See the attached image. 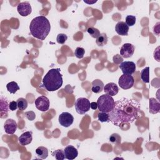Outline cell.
I'll return each instance as SVG.
<instances>
[{"mask_svg": "<svg viewBox=\"0 0 160 160\" xmlns=\"http://www.w3.org/2000/svg\"><path fill=\"white\" fill-rule=\"evenodd\" d=\"M68 39V36L63 33H60L58 34L56 38V41L58 43L61 44H63L65 43V42Z\"/></svg>", "mask_w": 160, "mask_h": 160, "instance_id": "obj_31", "label": "cell"}, {"mask_svg": "<svg viewBox=\"0 0 160 160\" xmlns=\"http://www.w3.org/2000/svg\"><path fill=\"white\" fill-rule=\"evenodd\" d=\"M18 13L23 17L28 16L32 12V8L30 3L28 1L20 2L17 6Z\"/></svg>", "mask_w": 160, "mask_h": 160, "instance_id": "obj_10", "label": "cell"}, {"mask_svg": "<svg viewBox=\"0 0 160 160\" xmlns=\"http://www.w3.org/2000/svg\"><path fill=\"white\" fill-rule=\"evenodd\" d=\"M136 20V16H132V15H128L126 18V24L128 26H132L135 24Z\"/></svg>", "mask_w": 160, "mask_h": 160, "instance_id": "obj_29", "label": "cell"}, {"mask_svg": "<svg viewBox=\"0 0 160 160\" xmlns=\"http://www.w3.org/2000/svg\"><path fill=\"white\" fill-rule=\"evenodd\" d=\"M59 124L65 128L69 127L74 122V117L68 112H63L59 116Z\"/></svg>", "mask_w": 160, "mask_h": 160, "instance_id": "obj_8", "label": "cell"}, {"mask_svg": "<svg viewBox=\"0 0 160 160\" xmlns=\"http://www.w3.org/2000/svg\"><path fill=\"white\" fill-rule=\"evenodd\" d=\"M119 68L124 74L132 75L135 72L136 64L132 61H124L120 64Z\"/></svg>", "mask_w": 160, "mask_h": 160, "instance_id": "obj_9", "label": "cell"}, {"mask_svg": "<svg viewBox=\"0 0 160 160\" xmlns=\"http://www.w3.org/2000/svg\"><path fill=\"white\" fill-rule=\"evenodd\" d=\"M116 32L121 36H128L129 31V26L124 21L118 22L115 27Z\"/></svg>", "mask_w": 160, "mask_h": 160, "instance_id": "obj_16", "label": "cell"}, {"mask_svg": "<svg viewBox=\"0 0 160 160\" xmlns=\"http://www.w3.org/2000/svg\"><path fill=\"white\" fill-rule=\"evenodd\" d=\"M98 120L102 122H109V114L107 112H104L100 111V112L98 115Z\"/></svg>", "mask_w": 160, "mask_h": 160, "instance_id": "obj_27", "label": "cell"}, {"mask_svg": "<svg viewBox=\"0 0 160 160\" xmlns=\"http://www.w3.org/2000/svg\"><path fill=\"white\" fill-rule=\"evenodd\" d=\"M62 78L59 68L49 70L42 79V87L48 91H55L62 85Z\"/></svg>", "mask_w": 160, "mask_h": 160, "instance_id": "obj_3", "label": "cell"}, {"mask_svg": "<svg viewBox=\"0 0 160 160\" xmlns=\"http://www.w3.org/2000/svg\"><path fill=\"white\" fill-rule=\"evenodd\" d=\"M9 108L11 111H14L15 110L17 109L18 108V104H17V102L14 101H12L9 103Z\"/></svg>", "mask_w": 160, "mask_h": 160, "instance_id": "obj_33", "label": "cell"}, {"mask_svg": "<svg viewBox=\"0 0 160 160\" xmlns=\"http://www.w3.org/2000/svg\"><path fill=\"white\" fill-rule=\"evenodd\" d=\"M135 50V47L134 45L130 43L124 44L120 49V54L124 58H129L131 57Z\"/></svg>", "mask_w": 160, "mask_h": 160, "instance_id": "obj_11", "label": "cell"}, {"mask_svg": "<svg viewBox=\"0 0 160 160\" xmlns=\"http://www.w3.org/2000/svg\"><path fill=\"white\" fill-rule=\"evenodd\" d=\"M160 22H158L156 23V24L153 27V32L154 34H156L157 36L159 35V32H160V28H159V25Z\"/></svg>", "mask_w": 160, "mask_h": 160, "instance_id": "obj_34", "label": "cell"}, {"mask_svg": "<svg viewBox=\"0 0 160 160\" xmlns=\"http://www.w3.org/2000/svg\"><path fill=\"white\" fill-rule=\"evenodd\" d=\"M6 88L8 92L11 94H15L18 90H19V87L17 82L15 81H11L7 84Z\"/></svg>", "mask_w": 160, "mask_h": 160, "instance_id": "obj_22", "label": "cell"}, {"mask_svg": "<svg viewBox=\"0 0 160 160\" xmlns=\"http://www.w3.org/2000/svg\"><path fill=\"white\" fill-rule=\"evenodd\" d=\"M97 104L99 111L109 113L114 107V101L112 96L108 94H103L98 99Z\"/></svg>", "mask_w": 160, "mask_h": 160, "instance_id": "obj_4", "label": "cell"}, {"mask_svg": "<svg viewBox=\"0 0 160 160\" xmlns=\"http://www.w3.org/2000/svg\"><path fill=\"white\" fill-rule=\"evenodd\" d=\"M37 158L45 159L48 156V149L44 146H39L36 149Z\"/></svg>", "mask_w": 160, "mask_h": 160, "instance_id": "obj_19", "label": "cell"}, {"mask_svg": "<svg viewBox=\"0 0 160 160\" xmlns=\"http://www.w3.org/2000/svg\"><path fill=\"white\" fill-rule=\"evenodd\" d=\"M141 78L145 83L149 82V68L146 67L141 71Z\"/></svg>", "mask_w": 160, "mask_h": 160, "instance_id": "obj_23", "label": "cell"}, {"mask_svg": "<svg viewBox=\"0 0 160 160\" xmlns=\"http://www.w3.org/2000/svg\"><path fill=\"white\" fill-rule=\"evenodd\" d=\"M104 91L106 94H108L111 96H116L119 91V88L118 86L114 82H109L104 86Z\"/></svg>", "mask_w": 160, "mask_h": 160, "instance_id": "obj_15", "label": "cell"}, {"mask_svg": "<svg viewBox=\"0 0 160 160\" xmlns=\"http://www.w3.org/2000/svg\"><path fill=\"white\" fill-rule=\"evenodd\" d=\"M140 109L138 101L122 98L114 102L112 109L108 113L109 121L116 126L122 123H132L137 119Z\"/></svg>", "mask_w": 160, "mask_h": 160, "instance_id": "obj_1", "label": "cell"}, {"mask_svg": "<svg viewBox=\"0 0 160 160\" xmlns=\"http://www.w3.org/2000/svg\"><path fill=\"white\" fill-rule=\"evenodd\" d=\"M53 157L55 158L57 160H63L65 159L64 156V150L62 149H57L52 152L51 154Z\"/></svg>", "mask_w": 160, "mask_h": 160, "instance_id": "obj_25", "label": "cell"}, {"mask_svg": "<svg viewBox=\"0 0 160 160\" xmlns=\"http://www.w3.org/2000/svg\"><path fill=\"white\" fill-rule=\"evenodd\" d=\"M109 141L112 143L119 144V143H121V137L120 135H119L117 133L112 134L109 136Z\"/></svg>", "mask_w": 160, "mask_h": 160, "instance_id": "obj_28", "label": "cell"}, {"mask_svg": "<svg viewBox=\"0 0 160 160\" xmlns=\"http://www.w3.org/2000/svg\"><path fill=\"white\" fill-rule=\"evenodd\" d=\"M36 108L42 111L45 112L47 111L49 108V100L45 96H41L38 97L34 102Z\"/></svg>", "mask_w": 160, "mask_h": 160, "instance_id": "obj_7", "label": "cell"}, {"mask_svg": "<svg viewBox=\"0 0 160 160\" xmlns=\"http://www.w3.org/2000/svg\"><path fill=\"white\" fill-rule=\"evenodd\" d=\"M96 42L98 46H103L108 42V36L105 33H100L96 38Z\"/></svg>", "mask_w": 160, "mask_h": 160, "instance_id": "obj_21", "label": "cell"}, {"mask_svg": "<svg viewBox=\"0 0 160 160\" xmlns=\"http://www.w3.org/2000/svg\"><path fill=\"white\" fill-rule=\"evenodd\" d=\"M134 83V79L132 75L129 74H122L120 76L118 84L123 89H128L131 88Z\"/></svg>", "mask_w": 160, "mask_h": 160, "instance_id": "obj_6", "label": "cell"}, {"mask_svg": "<svg viewBox=\"0 0 160 160\" xmlns=\"http://www.w3.org/2000/svg\"><path fill=\"white\" fill-rule=\"evenodd\" d=\"M91 91L94 93L101 92L104 88V83L100 79H95L91 83Z\"/></svg>", "mask_w": 160, "mask_h": 160, "instance_id": "obj_18", "label": "cell"}, {"mask_svg": "<svg viewBox=\"0 0 160 160\" xmlns=\"http://www.w3.org/2000/svg\"><path fill=\"white\" fill-rule=\"evenodd\" d=\"M160 111V103L154 98L149 99V112L151 114H155Z\"/></svg>", "mask_w": 160, "mask_h": 160, "instance_id": "obj_17", "label": "cell"}, {"mask_svg": "<svg viewBox=\"0 0 160 160\" xmlns=\"http://www.w3.org/2000/svg\"><path fill=\"white\" fill-rule=\"evenodd\" d=\"M9 108V104L8 103V99L6 98L1 97V103H0V111L1 115L2 113H5L8 116V111Z\"/></svg>", "mask_w": 160, "mask_h": 160, "instance_id": "obj_20", "label": "cell"}, {"mask_svg": "<svg viewBox=\"0 0 160 160\" xmlns=\"http://www.w3.org/2000/svg\"><path fill=\"white\" fill-rule=\"evenodd\" d=\"M18 128V125L16 122L12 119H7L4 124V128L6 133L12 135L13 134Z\"/></svg>", "mask_w": 160, "mask_h": 160, "instance_id": "obj_12", "label": "cell"}, {"mask_svg": "<svg viewBox=\"0 0 160 160\" xmlns=\"http://www.w3.org/2000/svg\"><path fill=\"white\" fill-rule=\"evenodd\" d=\"M24 115L26 118L29 121H33L36 118V114L32 111H29L26 112Z\"/></svg>", "mask_w": 160, "mask_h": 160, "instance_id": "obj_32", "label": "cell"}, {"mask_svg": "<svg viewBox=\"0 0 160 160\" xmlns=\"http://www.w3.org/2000/svg\"><path fill=\"white\" fill-rule=\"evenodd\" d=\"M32 140V131H26L22 133L18 139L19 143L22 146H26L29 144Z\"/></svg>", "mask_w": 160, "mask_h": 160, "instance_id": "obj_14", "label": "cell"}, {"mask_svg": "<svg viewBox=\"0 0 160 160\" xmlns=\"http://www.w3.org/2000/svg\"><path fill=\"white\" fill-rule=\"evenodd\" d=\"M76 112L79 114H84L90 109L89 100L86 98H79L74 103Z\"/></svg>", "mask_w": 160, "mask_h": 160, "instance_id": "obj_5", "label": "cell"}, {"mask_svg": "<svg viewBox=\"0 0 160 160\" xmlns=\"http://www.w3.org/2000/svg\"><path fill=\"white\" fill-rule=\"evenodd\" d=\"M29 30L34 38L43 41L50 32V22L44 16H37L31 21L29 25Z\"/></svg>", "mask_w": 160, "mask_h": 160, "instance_id": "obj_2", "label": "cell"}, {"mask_svg": "<svg viewBox=\"0 0 160 160\" xmlns=\"http://www.w3.org/2000/svg\"><path fill=\"white\" fill-rule=\"evenodd\" d=\"M87 32H88L89 34H90V36L94 38H97L99 35L100 34V32L97 29L95 28L94 27H89L87 29Z\"/></svg>", "mask_w": 160, "mask_h": 160, "instance_id": "obj_26", "label": "cell"}, {"mask_svg": "<svg viewBox=\"0 0 160 160\" xmlns=\"http://www.w3.org/2000/svg\"><path fill=\"white\" fill-rule=\"evenodd\" d=\"M65 158L68 160L74 159L78 155V151L73 146L69 145L66 146L64 149Z\"/></svg>", "mask_w": 160, "mask_h": 160, "instance_id": "obj_13", "label": "cell"}, {"mask_svg": "<svg viewBox=\"0 0 160 160\" xmlns=\"http://www.w3.org/2000/svg\"><path fill=\"white\" fill-rule=\"evenodd\" d=\"M90 108L93 109V110H96L98 108V104L97 102H92L90 103Z\"/></svg>", "mask_w": 160, "mask_h": 160, "instance_id": "obj_35", "label": "cell"}, {"mask_svg": "<svg viewBox=\"0 0 160 160\" xmlns=\"http://www.w3.org/2000/svg\"><path fill=\"white\" fill-rule=\"evenodd\" d=\"M85 53V50L84 48L81 47H78L74 51V55L76 58L79 59H82L84 57Z\"/></svg>", "mask_w": 160, "mask_h": 160, "instance_id": "obj_30", "label": "cell"}, {"mask_svg": "<svg viewBox=\"0 0 160 160\" xmlns=\"http://www.w3.org/2000/svg\"><path fill=\"white\" fill-rule=\"evenodd\" d=\"M84 2L85 3H87L88 4H94V3H96L97 2L96 0L95 1H86V0H84Z\"/></svg>", "mask_w": 160, "mask_h": 160, "instance_id": "obj_36", "label": "cell"}, {"mask_svg": "<svg viewBox=\"0 0 160 160\" xmlns=\"http://www.w3.org/2000/svg\"><path fill=\"white\" fill-rule=\"evenodd\" d=\"M18 104V108L20 111L25 110L28 107V101L25 98H20L16 101Z\"/></svg>", "mask_w": 160, "mask_h": 160, "instance_id": "obj_24", "label": "cell"}]
</instances>
